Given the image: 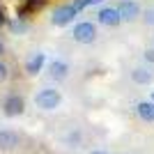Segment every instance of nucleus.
I'll return each instance as SVG.
<instances>
[{
  "label": "nucleus",
  "mask_w": 154,
  "mask_h": 154,
  "mask_svg": "<svg viewBox=\"0 0 154 154\" xmlns=\"http://www.w3.org/2000/svg\"><path fill=\"white\" fill-rule=\"evenodd\" d=\"M60 101H62L60 92H58V90H51V88H46V90L37 92V97H35V103H37L42 110H53V108H58Z\"/></svg>",
  "instance_id": "nucleus-1"
},
{
  "label": "nucleus",
  "mask_w": 154,
  "mask_h": 154,
  "mask_svg": "<svg viewBox=\"0 0 154 154\" xmlns=\"http://www.w3.org/2000/svg\"><path fill=\"white\" fill-rule=\"evenodd\" d=\"M71 35H74V39H76L78 44H92L97 39V28L90 21H83V23H78V26L74 28Z\"/></svg>",
  "instance_id": "nucleus-2"
},
{
  "label": "nucleus",
  "mask_w": 154,
  "mask_h": 154,
  "mask_svg": "<svg viewBox=\"0 0 154 154\" xmlns=\"http://www.w3.org/2000/svg\"><path fill=\"white\" fill-rule=\"evenodd\" d=\"M78 14V9L74 5H60L58 9H53V26H67V23H71L74 21V16Z\"/></svg>",
  "instance_id": "nucleus-3"
},
{
  "label": "nucleus",
  "mask_w": 154,
  "mask_h": 154,
  "mask_svg": "<svg viewBox=\"0 0 154 154\" xmlns=\"http://www.w3.org/2000/svg\"><path fill=\"white\" fill-rule=\"evenodd\" d=\"M2 110H5V115L7 117H16L21 115L23 110H26V101H23V97L19 94H9L5 99V103H2Z\"/></svg>",
  "instance_id": "nucleus-4"
},
{
  "label": "nucleus",
  "mask_w": 154,
  "mask_h": 154,
  "mask_svg": "<svg viewBox=\"0 0 154 154\" xmlns=\"http://www.w3.org/2000/svg\"><path fill=\"white\" fill-rule=\"evenodd\" d=\"M97 21L101 23V26H117L120 21H122V16H120V12H117V7H103V9H99L97 12Z\"/></svg>",
  "instance_id": "nucleus-5"
},
{
  "label": "nucleus",
  "mask_w": 154,
  "mask_h": 154,
  "mask_svg": "<svg viewBox=\"0 0 154 154\" xmlns=\"http://www.w3.org/2000/svg\"><path fill=\"white\" fill-rule=\"evenodd\" d=\"M117 12H120L122 21H134V19H138L140 7H138V2H134V0H122V2L117 5Z\"/></svg>",
  "instance_id": "nucleus-6"
},
{
  "label": "nucleus",
  "mask_w": 154,
  "mask_h": 154,
  "mask_svg": "<svg viewBox=\"0 0 154 154\" xmlns=\"http://www.w3.org/2000/svg\"><path fill=\"white\" fill-rule=\"evenodd\" d=\"M44 62H46V55H44V53H35V55L26 62V71L30 74V76H37L39 71H42V67H44Z\"/></svg>",
  "instance_id": "nucleus-7"
},
{
  "label": "nucleus",
  "mask_w": 154,
  "mask_h": 154,
  "mask_svg": "<svg viewBox=\"0 0 154 154\" xmlns=\"http://www.w3.org/2000/svg\"><path fill=\"white\" fill-rule=\"evenodd\" d=\"M19 145V136L14 131H0V147L2 149H14Z\"/></svg>",
  "instance_id": "nucleus-8"
},
{
  "label": "nucleus",
  "mask_w": 154,
  "mask_h": 154,
  "mask_svg": "<svg viewBox=\"0 0 154 154\" xmlns=\"http://www.w3.org/2000/svg\"><path fill=\"white\" fill-rule=\"evenodd\" d=\"M136 110L145 122H154V101H140L136 106Z\"/></svg>",
  "instance_id": "nucleus-9"
},
{
  "label": "nucleus",
  "mask_w": 154,
  "mask_h": 154,
  "mask_svg": "<svg viewBox=\"0 0 154 154\" xmlns=\"http://www.w3.org/2000/svg\"><path fill=\"white\" fill-rule=\"evenodd\" d=\"M67 71H69V67H67L64 62H60V60L51 62V76L55 78V81H62V78H67Z\"/></svg>",
  "instance_id": "nucleus-10"
},
{
  "label": "nucleus",
  "mask_w": 154,
  "mask_h": 154,
  "mask_svg": "<svg viewBox=\"0 0 154 154\" xmlns=\"http://www.w3.org/2000/svg\"><path fill=\"white\" fill-rule=\"evenodd\" d=\"M131 78H134L136 83H152V74H149V71H145V69H134Z\"/></svg>",
  "instance_id": "nucleus-11"
},
{
  "label": "nucleus",
  "mask_w": 154,
  "mask_h": 154,
  "mask_svg": "<svg viewBox=\"0 0 154 154\" xmlns=\"http://www.w3.org/2000/svg\"><path fill=\"white\" fill-rule=\"evenodd\" d=\"M97 2H101V0H76V2H74V7L81 12V9H85V7H90V5H97Z\"/></svg>",
  "instance_id": "nucleus-12"
},
{
  "label": "nucleus",
  "mask_w": 154,
  "mask_h": 154,
  "mask_svg": "<svg viewBox=\"0 0 154 154\" xmlns=\"http://www.w3.org/2000/svg\"><path fill=\"white\" fill-rule=\"evenodd\" d=\"M5 78H7V64H5V62H0V83H2Z\"/></svg>",
  "instance_id": "nucleus-13"
},
{
  "label": "nucleus",
  "mask_w": 154,
  "mask_h": 154,
  "mask_svg": "<svg viewBox=\"0 0 154 154\" xmlns=\"http://www.w3.org/2000/svg\"><path fill=\"white\" fill-rule=\"evenodd\" d=\"M145 23H154V9H147V12H145Z\"/></svg>",
  "instance_id": "nucleus-14"
},
{
  "label": "nucleus",
  "mask_w": 154,
  "mask_h": 154,
  "mask_svg": "<svg viewBox=\"0 0 154 154\" xmlns=\"http://www.w3.org/2000/svg\"><path fill=\"white\" fill-rule=\"evenodd\" d=\"M12 30H26V23H21V21H16V23H12Z\"/></svg>",
  "instance_id": "nucleus-15"
},
{
  "label": "nucleus",
  "mask_w": 154,
  "mask_h": 154,
  "mask_svg": "<svg viewBox=\"0 0 154 154\" xmlns=\"http://www.w3.org/2000/svg\"><path fill=\"white\" fill-rule=\"evenodd\" d=\"M145 60H149V62H154V51H145Z\"/></svg>",
  "instance_id": "nucleus-16"
},
{
  "label": "nucleus",
  "mask_w": 154,
  "mask_h": 154,
  "mask_svg": "<svg viewBox=\"0 0 154 154\" xmlns=\"http://www.w3.org/2000/svg\"><path fill=\"white\" fill-rule=\"evenodd\" d=\"M90 154H108L106 149H94V152H90Z\"/></svg>",
  "instance_id": "nucleus-17"
},
{
  "label": "nucleus",
  "mask_w": 154,
  "mask_h": 154,
  "mask_svg": "<svg viewBox=\"0 0 154 154\" xmlns=\"http://www.w3.org/2000/svg\"><path fill=\"white\" fill-rule=\"evenodd\" d=\"M2 23H5V14L0 12V26H2Z\"/></svg>",
  "instance_id": "nucleus-18"
},
{
  "label": "nucleus",
  "mask_w": 154,
  "mask_h": 154,
  "mask_svg": "<svg viewBox=\"0 0 154 154\" xmlns=\"http://www.w3.org/2000/svg\"><path fill=\"white\" fill-rule=\"evenodd\" d=\"M2 53H5V44H2V42H0V55H2Z\"/></svg>",
  "instance_id": "nucleus-19"
},
{
  "label": "nucleus",
  "mask_w": 154,
  "mask_h": 154,
  "mask_svg": "<svg viewBox=\"0 0 154 154\" xmlns=\"http://www.w3.org/2000/svg\"><path fill=\"white\" fill-rule=\"evenodd\" d=\"M152 101H154V94H152Z\"/></svg>",
  "instance_id": "nucleus-20"
}]
</instances>
